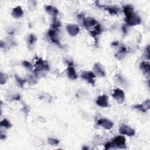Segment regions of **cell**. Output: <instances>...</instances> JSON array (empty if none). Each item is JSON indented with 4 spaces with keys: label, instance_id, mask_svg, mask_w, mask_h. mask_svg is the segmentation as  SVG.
<instances>
[{
    "label": "cell",
    "instance_id": "6da1fadb",
    "mask_svg": "<svg viewBox=\"0 0 150 150\" xmlns=\"http://www.w3.org/2000/svg\"><path fill=\"white\" fill-rule=\"evenodd\" d=\"M126 22L130 26H134L139 24L141 22V20L139 16L133 13L126 16Z\"/></svg>",
    "mask_w": 150,
    "mask_h": 150
},
{
    "label": "cell",
    "instance_id": "7a4b0ae2",
    "mask_svg": "<svg viewBox=\"0 0 150 150\" xmlns=\"http://www.w3.org/2000/svg\"><path fill=\"white\" fill-rule=\"evenodd\" d=\"M120 133L123 134V135H126L128 137H131L133 136L136 134L135 131L128 127V126H126L125 124H122L119 129Z\"/></svg>",
    "mask_w": 150,
    "mask_h": 150
},
{
    "label": "cell",
    "instance_id": "3957f363",
    "mask_svg": "<svg viewBox=\"0 0 150 150\" xmlns=\"http://www.w3.org/2000/svg\"><path fill=\"white\" fill-rule=\"evenodd\" d=\"M112 96L118 103H120V104L123 103L124 100V96H125L123 90L118 88L114 90Z\"/></svg>",
    "mask_w": 150,
    "mask_h": 150
},
{
    "label": "cell",
    "instance_id": "277c9868",
    "mask_svg": "<svg viewBox=\"0 0 150 150\" xmlns=\"http://www.w3.org/2000/svg\"><path fill=\"white\" fill-rule=\"evenodd\" d=\"M82 79L86 80L89 83L91 84L92 85H95V74L91 72H83L81 75Z\"/></svg>",
    "mask_w": 150,
    "mask_h": 150
},
{
    "label": "cell",
    "instance_id": "5b68a950",
    "mask_svg": "<svg viewBox=\"0 0 150 150\" xmlns=\"http://www.w3.org/2000/svg\"><path fill=\"white\" fill-rule=\"evenodd\" d=\"M35 71H42V70H48L49 69V65L47 62L43 61L41 59H39L38 61H37L35 64Z\"/></svg>",
    "mask_w": 150,
    "mask_h": 150
},
{
    "label": "cell",
    "instance_id": "8992f818",
    "mask_svg": "<svg viewBox=\"0 0 150 150\" xmlns=\"http://www.w3.org/2000/svg\"><path fill=\"white\" fill-rule=\"evenodd\" d=\"M113 145H115L117 147L120 148H126V138L123 136H117L113 139Z\"/></svg>",
    "mask_w": 150,
    "mask_h": 150
},
{
    "label": "cell",
    "instance_id": "52a82bcc",
    "mask_svg": "<svg viewBox=\"0 0 150 150\" xmlns=\"http://www.w3.org/2000/svg\"><path fill=\"white\" fill-rule=\"evenodd\" d=\"M97 124L99 126H101L103 128L108 129V130L112 128L114 126V124L113 122L106 118L99 120L97 121Z\"/></svg>",
    "mask_w": 150,
    "mask_h": 150
},
{
    "label": "cell",
    "instance_id": "ba28073f",
    "mask_svg": "<svg viewBox=\"0 0 150 150\" xmlns=\"http://www.w3.org/2000/svg\"><path fill=\"white\" fill-rule=\"evenodd\" d=\"M97 105L101 107H107L109 106L108 97L106 95H101L97 97L96 100Z\"/></svg>",
    "mask_w": 150,
    "mask_h": 150
},
{
    "label": "cell",
    "instance_id": "9c48e42d",
    "mask_svg": "<svg viewBox=\"0 0 150 150\" xmlns=\"http://www.w3.org/2000/svg\"><path fill=\"white\" fill-rule=\"evenodd\" d=\"M66 30L69 34L72 36H76L80 31V29L78 25L72 24L68 25L66 26Z\"/></svg>",
    "mask_w": 150,
    "mask_h": 150
},
{
    "label": "cell",
    "instance_id": "30bf717a",
    "mask_svg": "<svg viewBox=\"0 0 150 150\" xmlns=\"http://www.w3.org/2000/svg\"><path fill=\"white\" fill-rule=\"evenodd\" d=\"M134 107L143 112H146L149 109L150 107V101L148 99L145 100L143 104L141 105H137L134 106Z\"/></svg>",
    "mask_w": 150,
    "mask_h": 150
},
{
    "label": "cell",
    "instance_id": "8fae6325",
    "mask_svg": "<svg viewBox=\"0 0 150 150\" xmlns=\"http://www.w3.org/2000/svg\"><path fill=\"white\" fill-rule=\"evenodd\" d=\"M93 70L94 71H95V72L99 75V76H101V77H104L105 76V70H104V69L103 68L102 66L99 63H97L95 64V66H94V68H93Z\"/></svg>",
    "mask_w": 150,
    "mask_h": 150
},
{
    "label": "cell",
    "instance_id": "7c38bea8",
    "mask_svg": "<svg viewBox=\"0 0 150 150\" xmlns=\"http://www.w3.org/2000/svg\"><path fill=\"white\" fill-rule=\"evenodd\" d=\"M97 24V21L93 18H87L84 19L83 22V26L86 28H89L95 26Z\"/></svg>",
    "mask_w": 150,
    "mask_h": 150
},
{
    "label": "cell",
    "instance_id": "4fadbf2b",
    "mask_svg": "<svg viewBox=\"0 0 150 150\" xmlns=\"http://www.w3.org/2000/svg\"><path fill=\"white\" fill-rule=\"evenodd\" d=\"M24 14V12L21 7L18 6L14 8L12 13V15L15 18H19L21 17Z\"/></svg>",
    "mask_w": 150,
    "mask_h": 150
},
{
    "label": "cell",
    "instance_id": "5bb4252c",
    "mask_svg": "<svg viewBox=\"0 0 150 150\" xmlns=\"http://www.w3.org/2000/svg\"><path fill=\"white\" fill-rule=\"evenodd\" d=\"M67 74L69 79L72 80H75L77 78V74L75 69L72 66H69L67 69Z\"/></svg>",
    "mask_w": 150,
    "mask_h": 150
},
{
    "label": "cell",
    "instance_id": "9a60e30c",
    "mask_svg": "<svg viewBox=\"0 0 150 150\" xmlns=\"http://www.w3.org/2000/svg\"><path fill=\"white\" fill-rule=\"evenodd\" d=\"M48 35L50 37V38L51 39V41L55 43L58 45H59V41L58 40V38L57 36H56V31L53 30H51L49 32H48Z\"/></svg>",
    "mask_w": 150,
    "mask_h": 150
},
{
    "label": "cell",
    "instance_id": "2e32d148",
    "mask_svg": "<svg viewBox=\"0 0 150 150\" xmlns=\"http://www.w3.org/2000/svg\"><path fill=\"white\" fill-rule=\"evenodd\" d=\"M46 11L53 16L57 15L58 14V9L51 5H47L46 7Z\"/></svg>",
    "mask_w": 150,
    "mask_h": 150
},
{
    "label": "cell",
    "instance_id": "e0dca14e",
    "mask_svg": "<svg viewBox=\"0 0 150 150\" xmlns=\"http://www.w3.org/2000/svg\"><path fill=\"white\" fill-rule=\"evenodd\" d=\"M140 68L145 73H147L149 72L150 66L149 62H143L140 64Z\"/></svg>",
    "mask_w": 150,
    "mask_h": 150
},
{
    "label": "cell",
    "instance_id": "ac0fdd59",
    "mask_svg": "<svg viewBox=\"0 0 150 150\" xmlns=\"http://www.w3.org/2000/svg\"><path fill=\"white\" fill-rule=\"evenodd\" d=\"M101 32V28L100 27V25H97L95 28H94V30H93L92 31H90V34L93 36V37H95L97 35H98L99 34H100Z\"/></svg>",
    "mask_w": 150,
    "mask_h": 150
},
{
    "label": "cell",
    "instance_id": "d6986e66",
    "mask_svg": "<svg viewBox=\"0 0 150 150\" xmlns=\"http://www.w3.org/2000/svg\"><path fill=\"white\" fill-rule=\"evenodd\" d=\"M105 9H106V10H107L109 13L111 15L117 14L120 11V9L118 8L115 7H106Z\"/></svg>",
    "mask_w": 150,
    "mask_h": 150
},
{
    "label": "cell",
    "instance_id": "ffe728a7",
    "mask_svg": "<svg viewBox=\"0 0 150 150\" xmlns=\"http://www.w3.org/2000/svg\"><path fill=\"white\" fill-rule=\"evenodd\" d=\"M134 11L133 7L130 5H127L124 7V13L126 15V16L133 13Z\"/></svg>",
    "mask_w": 150,
    "mask_h": 150
},
{
    "label": "cell",
    "instance_id": "44dd1931",
    "mask_svg": "<svg viewBox=\"0 0 150 150\" xmlns=\"http://www.w3.org/2000/svg\"><path fill=\"white\" fill-rule=\"evenodd\" d=\"M61 26V24L60 22L58 21L57 20H56V19L54 18L52 25V27L53 28V30L55 31H57Z\"/></svg>",
    "mask_w": 150,
    "mask_h": 150
},
{
    "label": "cell",
    "instance_id": "7402d4cb",
    "mask_svg": "<svg viewBox=\"0 0 150 150\" xmlns=\"http://www.w3.org/2000/svg\"><path fill=\"white\" fill-rule=\"evenodd\" d=\"M1 126L8 128H10L12 126V125L11 124L10 122L8 121L7 119H4L1 123Z\"/></svg>",
    "mask_w": 150,
    "mask_h": 150
},
{
    "label": "cell",
    "instance_id": "603a6c76",
    "mask_svg": "<svg viewBox=\"0 0 150 150\" xmlns=\"http://www.w3.org/2000/svg\"><path fill=\"white\" fill-rule=\"evenodd\" d=\"M48 143L50 145H56L59 144V141L58 139H56L49 138L48 139Z\"/></svg>",
    "mask_w": 150,
    "mask_h": 150
},
{
    "label": "cell",
    "instance_id": "cb8c5ba5",
    "mask_svg": "<svg viewBox=\"0 0 150 150\" xmlns=\"http://www.w3.org/2000/svg\"><path fill=\"white\" fill-rule=\"evenodd\" d=\"M15 78H16V81L18 83V85L20 86V87H23V86L24 85V84L25 83V80H23V79H21L20 78H19L17 75H16L15 76Z\"/></svg>",
    "mask_w": 150,
    "mask_h": 150
},
{
    "label": "cell",
    "instance_id": "d4e9b609",
    "mask_svg": "<svg viewBox=\"0 0 150 150\" xmlns=\"http://www.w3.org/2000/svg\"><path fill=\"white\" fill-rule=\"evenodd\" d=\"M36 40V37L34 35H31L29 37V40H28V42H29L30 44H33L34 42H35Z\"/></svg>",
    "mask_w": 150,
    "mask_h": 150
},
{
    "label": "cell",
    "instance_id": "484cf974",
    "mask_svg": "<svg viewBox=\"0 0 150 150\" xmlns=\"http://www.w3.org/2000/svg\"><path fill=\"white\" fill-rule=\"evenodd\" d=\"M22 64H23V65L25 67H26V68H27L28 69H31L32 67V64L30 62H28L27 61H24Z\"/></svg>",
    "mask_w": 150,
    "mask_h": 150
},
{
    "label": "cell",
    "instance_id": "4316f807",
    "mask_svg": "<svg viewBox=\"0 0 150 150\" xmlns=\"http://www.w3.org/2000/svg\"><path fill=\"white\" fill-rule=\"evenodd\" d=\"M112 147V144H111V143L109 142V143H107L106 144V145H105V149H109V148H110V147Z\"/></svg>",
    "mask_w": 150,
    "mask_h": 150
},
{
    "label": "cell",
    "instance_id": "83f0119b",
    "mask_svg": "<svg viewBox=\"0 0 150 150\" xmlns=\"http://www.w3.org/2000/svg\"><path fill=\"white\" fill-rule=\"evenodd\" d=\"M126 51H127V49H126V48H125V47H121L120 52L121 53H124V52H126Z\"/></svg>",
    "mask_w": 150,
    "mask_h": 150
}]
</instances>
